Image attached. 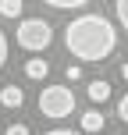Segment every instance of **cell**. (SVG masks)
Here are the masks:
<instances>
[{
    "label": "cell",
    "mask_w": 128,
    "mask_h": 135,
    "mask_svg": "<svg viewBox=\"0 0 128 135\" xmlns=\"http://www.w3.org/2000/svg\"><path fill=\"white\" fill-rule=\"evenodd\" d=\"M4 135H29V124H21V121H14V124H7Z\"/></svg>",
    "instance_id": "cell-11"
},
{
    "label": "cell",
    "mask_w": 128,
    "mask_h": 135,
    "mask_svg": "<svg viewBox=\"0 0 128 135\" xmlns=\"http://www.w3.org/2000/svg\"><path fill=\"white\" fill-rule=\"evenodd\" d=\"M25 4L21 0H0V18H21Z\"/></svg>",
    "instance_id": "cell-8"
},
{
    "label": "cell",
    "mask_w": 128,
    "mask_h": 135,
    "mask_svg": "<svg viewBox=\"0 0 128 135\" xmlns=\"http://www.w3.org/2000/svg\"><path fill=\"white\" fill-rule=\"evenodd\" d=\"M114 18L121 21V28L128 32V0H117V4H114Z\"/></svg>",
    "instance_id": "cell-10"
},
{
    "label": "cell",
    "mask_w": 128,
    "mask_h": 135,
    "mask_svg": "<svg viewBox=\"0 0 128 135\" xmlns=\"http://www.w3.org/2000/svg\"><path fill=\"white\" fill-rule=\"evenodd\" d=\"M103 124H107V117L100 114V110H86L82 114V135H93V132H103Z\"/></svg>",
    "instance_id": "cell-5"
},
{
    "label": "cell",
    "mask_w": 128,
    "mask_h": 135,
    "mask_svg": "<svg viewBox=\"0 0 128 135\" xmlns=\"http://www.w3.org/2000/svg\"><path fill=\"white\" fill-rule=\"evenodd\" d=\"M86 96H89L93 103H103V100H110V82H103V78L89 82V85H86Z\"/></svg>",
    "instance_id": "cell-6"
},
{
    "label": "cell",
    "mask_w": 128,
    "mask_h": 135,
    "mask_svg": "<svg viewBox=\"0 0 128 135\" xmlns=\"http://www.w3.org/2000/svg\"><path fill=\"white\" fill-rule=\"evenodd\" d=\"M46 7H54V11H75V7H86V0H50Z\"/></svg>",
    "instance_id": "cell-9"
},
{
    "label": "cell",
    "mask_w": 128,
    "mask_h": 135,
    "mask_svg": "<svg viewBox=\"0 0 128 135\" xmlns=\"http://www.w3.org/2000/svg\"><path fill=\"white\" fill-rule=\"evenodd\" d=\"M121 78H125V82H128V61H125V64H121Z\"/></svg>",
    "instance_id": "cell-16"
},
{
    "label": "cell",
    "mask_w": 128,
    "mask_h": 135,
    "mask_svg": "<svg viewBox=\"0 0 128 135\" xmlns=\"http://www.w3.org/2000/svg\"><path fill=\"white\" fill-rule=\"evenodd\" d=\"M117 117H121V121L128 124V93L121 96V100H117Z\"/></svg>",
    "instance_id": "cell-12"
},
{
    "label": "cell",
    "mask_w": 128,
    "mask_h": 135,
    "mask_svg": "<svg viewBox=\"0 0 128 135\" xmlns=\"http://www.w3.org/2000/svg\"><path fill=\"white\" fill-rule=\"evenodd\" d=\"M39 110L50 117V121H61V117L75 114V93L68 85H46L39 93Z\"/></svg>",
    "instance_id": "cell-2"
},
{
    "label": "cell",
    "mask_w": 128,
    "mask_h": 135,
    "mask_svg": "<svg viewBox=\"0 0 128 135\" xmlns=\"http://www.w3.org/2000/svg\"><path fill=\"white\" fill-rule=\"evenodd\" d=\"M64 75H68V82H78V78H82V68H78V64H68Z\"/></svg>",
    "instance_id": "cell-14"
},
{
    "label": "cell",
    "mask_w": 128,
    "mask_h": 135,
    "mask_svg": "<svg viewBox=\"0 0 128 135\" xmlns=\"http://www.w3.org/2000/svg\"><path fill=\"white\" fill-rule=\"evenodd\" d=\"M64 46L71 57H78V61L86 64H96L103 61V57L114 54L117 46V28L110 18H103V14H78V18L71 21V25L64 28Z\"/></svg>",
    "instance_id": "cell-1"
},
{
    "label": "cell",
    "mask_w": 128,
    "mask_h": 135,
    "mask_svg": "<svg viewBox=\"0 0 128 135\" xmlns=\"http://www.w3.org/2000/svg\"><path fill=\"white\" fill-rule=\"evenodd\" d=\"M0 103H4V107H11V110H18L21 103H25V93H21V85H4L0 89Z\"/></svg>",
    "instance_id": "cell-4"
},
{
    "label": "cell",
    "mask_w": 128,
    "mask_h": 135,
    "mask_svg": "<svg viewBox=\"0 0 128 135\" xmlns=\"http://www.w3.org/2000/svg\"><path fill=\"white\" fill-rule=\"evenodd\" d=\"M18 46L21 50H46L50 46V39H54V28H50V21H43V18H25L18 25Z\"/></svg>",
    "instance_id": "cell-3"
},
{
    "label": "cell",
    "mask_w": 128,
    "mask_h": 135,
    "mask_svg": "<svg viewBox=\"0 0 128 135\" xmlns=\"http://www.w3.org/2000/svg\"><path fill=\"white\" fill-rule=\"evenodd\" d=\"M4 64H7V36L0 28V71H4Z\"/></svg>",
    "instance_id": "cell-13"
},
{
    "label": "cell",
    "mask_w": 128,
    "mask_h": 135,
    "mask_svg": "<svg viewBox=\"0 0 128 135\" xmlns=\"http://www.w3.org/2000/svg\"><path fill=\"white\" fill-rule=\"evenodd\" d=\"M46 71H50V64L43 61V57H32V61H25V75H29L32 82H43V78H46Z\"/></svg>",
    "instance_id": "cell-7"
},
{
    "label": "cell",
    "mask_w": 128,
    "mask_h": 135,
    "mask_svg": "<svg viewBox=\"0 0 128 135\" xmlns=\"http://www.w3.org/2000/svg\"><path fill=\"white\" fill-rule=\"evenodd\" d=\"M43 135H82V132H75V128H50V132H43Z\"/></svg>",
    "instance_id": "cell-15"
}]
</instances>
